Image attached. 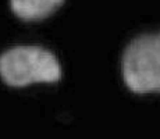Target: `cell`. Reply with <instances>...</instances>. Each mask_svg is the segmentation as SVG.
<instances>
[{"label": "cell", "instance_id": "obj_3", "mask_svg": "<svg viewBox=\"0 0 160 139\" xmlns=\"http://www.w3.org/2000/svg\"><path fill=\"white\" fill-rule=\"evenodd\" d=\"M64 0H10V8L22 21H41L52 15Z\"/></svg>", "mask_w": 160, "mask_h": 139}, {"label": "cell", "instance_id": "obj_1", "mask_svg": "<svg viewBox=\"0 0 160 139\" xmlns=\"http://www.w3.org/2000/svg\"><path fill=\"white\" fill-rule=\"evenodd\" d=\"M60 61L50 50L35 45L15 46L0 54V78L13 88L61 79Z\"/></svg>", "mask_w": 160, "mask_h": 139}, {"label": "cell", "instance_id": "obj_2", "mask_svg": "<svg viewBox=\"0 0 160 139\" xmlns=\"http://www.w3.org/2000/svg\"><path fill=\"white\" fill-rule=\"evenodd\" d=\"M121 74L127 88L135 93L160 92V31L142 33L128 43Z\"/></svg>", "mask_w": 160, "mask_h": 139}]
</instances>
